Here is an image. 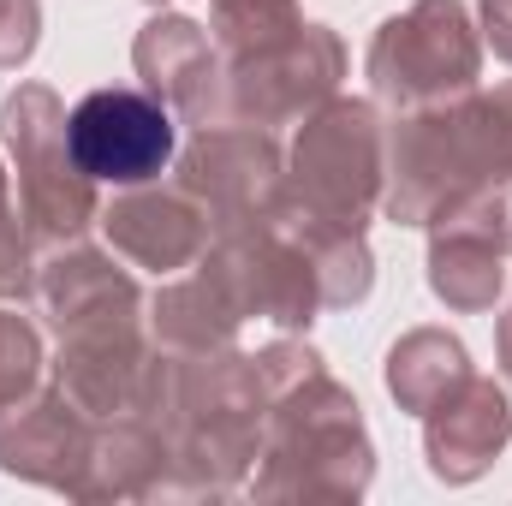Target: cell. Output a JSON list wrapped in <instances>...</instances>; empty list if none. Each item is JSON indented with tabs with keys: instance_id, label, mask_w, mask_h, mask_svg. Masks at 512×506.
<instances>
[{
	"instance_id": "cell-1",
	"label": "cell",
	"mask_w": 512,
	"mask_h": 506,
	"mask_svg": "<svg viewBox=\"0 0 512 506\" xmlns=\"http://www.w3.org/2000/svg\"><path fill=\"white\" fill-rule=\"evenodd\" d=\"M66 149H72L78 173L108 179V185H137L173 161V120L161 102H149L137 90H96L72 108Z\"/></svg>"
}]
</instances>
